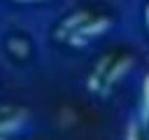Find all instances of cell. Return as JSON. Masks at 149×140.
I'll return each mask as SVG.
<instances>
[{
	"label": "cell",
	"instance_id": "1",
	"mask_svg": "<svg viewBox=\"0 0 149 140\" xmlns=\"http://www.w3.org/2000/svg\"><path fill=\"white\" fill-rule=\"evenodd\" d=\"M128 140H149V77L140 89V98L135 105V117L128 128Z\"/></svg>",
	"mask_w": 149,
	"mask_h": 140
}]
</instances>
